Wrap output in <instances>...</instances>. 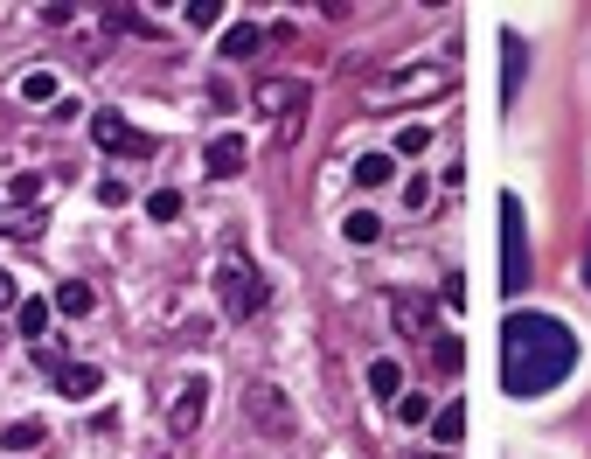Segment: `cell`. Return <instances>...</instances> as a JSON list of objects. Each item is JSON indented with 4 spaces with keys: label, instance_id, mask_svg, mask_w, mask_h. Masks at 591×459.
Instances as JSON below:
<instances>
[{
    "label": "cell",
    "instance_id": "3957f363",
    "mask_svg": "<svg viewBox=\"0 0 591 459\" xmlns=\"http://www.w3.org/2000/svg\"><path fill=\"white\" fill-rule=\"evenodd\" d=\"M209 286H216V300H223L230 320H251V313L265 306V279L251 272V258H244V251H223V258H216V272H209Z\"/></svg>",
    "mask_w": 591,
    "mask_h": 459
},
{
    "label": "cell",
    "instance_id": "5b68a950",
    "mask_svg": "<svg viewBox=\"0 0 591 459\" xmlns=\"http://www.w3.org/2000/svg\"><path fill=\"white\" fill-rule=\"evenodd\" d=\"M91 147L119 153V160H147V153H153V133H133V126H126V112L98 105V112H91Z\"/></svg>",
    "mask_w": 591,
    "mask_h": 459
},
{
    "label": "cell",
    "instance_id": "52a82bcc",
    "mask_svg": "<svg viewBox=\"0 0 591 459\" xmlns=\"http://www.w3.org/2000/svg\"><path fill=\"white\" fill-rule=\"evenodd\" d=\"M56 390H63L70 404H91V397L105 390V369H98V362H56Z\"/></svg>",
    "mask_w": 591,
    "mask_h": 459
},
{
    "label": "cell",
    "instance_id": "6da1fadb",
    "mask_svg": "<svg viewBox=\"0 0 591 459\" xmlns=\"http://www.w3.org/2000/svg\"><path fill=\"white\" fill-rule=\"evenodd\" d=\"M578 362V334L557 320V313H508L501 327V390L508 397H543L571 376Z\"/></svg>",
    "mask_w": 591,
    "mask_h": 459
},
{
    "label": "cell",
    "instance_id": "2e32d148",
    "mask_svg": "<svg viewBox=\"0 0 591 459\" xmlns=\"http://www.w3.org/2000/svg\"><path fill=\"white\" fill-rule=\"evenodd\" d=\"M42 439H49V432H42V418H14V425L0 432V446H7V453H35Z\"/></svg>",
    "mask_w": 591,
    "mask_h": 459
},
{
    "label": "cell",
    "instance_id": "f546056e",
    "mask_svg": "<svg viewBox=\"0 0 591 459\" xmlns=\"http://www.w3.org/2000/svg\"><path fill=\"white\" fill-rule=\"evenodd\" d=\"M585 286H591V244H585Z\"/></svg>",
    "mask_w": 591,
    "mask_h": 459
},
{
    "label": "cell",
    "instance_id": "44dd1931",
    "mask_svg": "<svg viewBox=\"0 0 591 459\" xmlns=\"http://www.w3.org/2000/svg\"><path fill=\"white\" fill-rule=\"evenodd\" d=\"M21 334H28V341L49 334V300H21Z\"/></svg>",
    "mask_w": 591,
    "mask_h": 459
},
{
    "label": "cell",
    "instance_id": "ba28073f",
    "mask_svg": "<svg viewBox=\"0 0 591 459\" xmlns=\"http://www.w3.org/2000/svg\"><path fill=\"white\" fill-rule=\"evenodd\" d=\"M202 411H209V383H181V397H174V411H167V432L188 439V432L202 425Z\"/></svg>",
    "mask_w": 591,
    "mask_h": 459
},
{
    "label": "cell",
    "instance_id": "d4e9b609",
    "mask_svg": "<svg viewBox=\"0 0 591 459\" xmlns=\"http://www.w3.org/2000/svg\"><path fill=\"white\" fill-rule=\"evenodd\" d=\"M397 418H404V425H425V418H432V397H397Z\"/></svg>",
    "mask_w": 591,
    "mask_h": 459
},
{
    "label": "cell",
    "instance_id": "7402d4cb",
    "mask_svg": "<svg viewBox=\"0 0 591 459\" xmlns=\"http://www.w3.org/2000/svg\"><path fill=\"white\" fill-rule=\"evenodd\" d=\"M147 216H153V223H174V216H181V195H174V188H153V195H147Z\"/></svg>",
    "mask_w": 591,
    "mask_h": 459
},
{
    "label": "cell",
    "instance_id": "ac0fdd59",
    "mask_svg": "<svg viewBox=\"0 0 591 459\" xmlns=\"http://www.w3.org/2000/svg\"><path fill=\"white\" fill-rule=\"evenodd\" d=\"M251 418H265L272 432H286V404H279V390H251Z\"/></svg>",
    "mask_w": 591,
    "mask_h": 459
},
{
    "label": "cell",
    "instance_id": "f1b7e54d",
    "mask_svg": "<svg viewBox=\"0 0 591 459\" xmlns=\"http://www.w3.org/2000/svg\"><path fill=\"white\" fill-rule=\"evenodd\" d=\"M21 293H14V279H7V265H0V306H14Z\"/></svg>",
    "mask_w": 591,
    "mask_h": 459
},
{
    "label": "cell",
    "instance_id": "9c48e42d",
    "mask_svg": "<svg viewBox=\"0 0 591 459\" xmlns=\"http://www.w3.org/2000/svg\"><path fill=\"white\" fill-rule=\"evenodd\" d=\"M299 98H306V84H299V77H272V84H258V98H251V105H258V119H279V112H293Z\"/></svg>",
    "mask_w": 591,
    "mask_h": 459
},
{
    "label": "cell",
    "instance_id": "8992f818",
    "mask_svg": "<svg viewBox=\"0 0 591 459\" xmlns=\"http://www.w3.org/2000/svg\"><path fill=\"white\" fill-rule=\"evenodd\" d=\"M244 160H251V140H244V133H216V140H209V153H202V167H209L216 181L244 174Z\"/></svg>",
    "mask_w": 591,
    "mask_h": 459
},
{
    "label": "cell",
    "instance_id": "d6986e66",
    "mask_svg": "<svg viewBox=\"0 0 591 459\" xmlns=\"http://www.w3.org/2000/svg\"><path fill=\"white\" fill-rule=\"evenodd\" d=\"M42 195H49L42 174H14V181H7V202H14V209H28V202H42Z\"/></svg>",
    "mask_w": 591,
    "mask_h": 459
},
{
    "label": "cell",
    "instance_id": "9a60e30c",
    "mask_svg": "<svg viewBox=\"0 0 591 459\" xmlns=\"http://www.w3.org/2000/svg\"><path fill=\"white\" fill-rule=\"evenodd\" d=\"M341 237H348V244H376V237H383V216H376V209H348V216H341Z\"/></svg>",
    "mask_w": 591,
    "mask_h": 459
},
{
    "label": "cell",
    "instance_id": "603a6c76",
    "mask_svg": "<svg viewBox=\"0 0 591 459\" xmlns=\"http://www.w3.org/2000/svg\"><path fill=\"white\" fill-rule=\"evenodd\" d=\"M397 327H404V334H425V327H432V313H425L418 300H397Z\"/></svg>",
    "mask_w": 591,
    "mask_h": 459
},
{
    "label": "cell",
    "instance_id": "8fae6325",
    "mask_svg": "<svg viewBox=\"0 0 591 459\" xmlns=\"http://www.w3.org/2000/svg\"><path fill=\"white\" fill-rule=\"evenodd\" d=\"M91 306H98V286H91V279H63V286H56V313H70V320H84Z\"/></svg>",
    "mask_w": 591,
    "mask_h": 459
},
{
    "label": "cell",
    "instance_id": "277c9868",
    "mask_svg": "<svg viewBox=\"0 0 591 459\" xmlns=\"http://www.w3.org/2000/svg\"><path fill=\"white\" fill-rule=\"evenodd\" d=\"M501 244H508V251H501V293L522 300V293H529V230H522V202H515V195L501 202Z\"/></svg>",
    "mask_w": 591,
    "mask_h": 459
},
{
    "label": "cell",
    "instance_id": "cb8c5ba5",
    "mask_svg": "<svg viewBox=\"0 0 591 459\" xmlns=\"http://www.w3.org/2000/svg\"><path fill=\"white\" fill-rule=\"evenodd\" d=\"M35 21H42V28H70V21H77V7H63V0H49V7H35Z\"/></svg>",
    "mask_w": 591,
    "mask_h": 459
},
{
    "label": "cell",
    "instance_id": "7c38bea8",
    "mask_svg": "<svg viewBox=\"0 0 591 459\" xmlns=\"http://www.w3.org/2000/svg\"><path fill=\"white\" fill-rule=\"evenodd\" d=\"M390 174H397V153H362L355 160V188H390Z\"/></svg>",
    "mask_w": 591,
    "mask_h": 459
},
{
    "label": "cell",
    "instance_id": "4316f807",
    "mask_svg": "<svg viewBox=\"0 0 591 459\" xmlns=\"http://www.w3.org/2000/svg\"><path fill=\"white\" fill-rule=\"evenodd\" d=\"M432 147V133H425V126H404V133H397V153H425Z\"/></svg>",
    "mask_w": 591,
    "mask_h": 459
},
{
    "label": "cell",
    "instance_id": "7a4b0ae2",
    "mask_svg": "<svg viewBox=\"0 0 591 459\" xmlns=\"http://www.w3.org/2000/svg\"><path fill=\"white\" fill-rule=\"evenodd\" d=\"M445 91H452L445 63H404L397 77L369 84V112H390V105H411V98H445Z\"/></svg>",
    "mask_w": 591,
    "mask_h": 459
},
{
    "label": "cell",
    "instance_id": "484cf974",
    "mask_svg": "<svg viewBox=\"0 0 591 459\" xmlns=\"http://www.w3.org/2000/svg\"><path fill=\"white\" fill-rule=\"evenodd\" d=\"M126 195H133V188H126V181H119V174H105V181H98V202H105V209H119V202H126Z\"/></svg>",
    "mask_w": 591,
    "mask_h": 459
},
{
    "label": "cell",
    "instance_id": "4fadbf2b",
    "mask_svg": "<svg viewBox=\"0 0 591 459\" xmlns=\"http://www.w3.org/2000/svg\"><path fill=\"white\" fill-rule=\"evenodd\" d=\"M258 42H265V28H258V21H237V28H223V56H230V63H244Z\"/></svg>",
    "mask_w": 591,
    "mask_h": 459
},
{
    "label": "cell",
    "instance_id": "ffe728a7",
    "mask_svg": "<svg viewBox=\"0 0 591 459\" xmlns=\"http://www.w3.org/2000/svg\"><path fill=\"white\" fill-rule=\"evenodd\" d=\"M369 390H376V397H404V376H397V362H369Z\"/></svg>",
    "mask_w": 591,
    "mask_h": 459
},
{
    "label": "cell",
    "instance_id": "5bb4252c",
    "mask_svg": "<svg viewBox=\"0 0 591 459\" xmlns=\"http://www.w3.org/2000/svg\"><path fill=\"white\" fill-rule=\"evenodd\" d=\"M14 91H21L28 105H56V91H63V84H56V70H21V84H14Z\"/></svg>",
    "mask_w": 591,
    "mask_h": 459
},
{
    "label": "cell",
    "instance_id": "83f0119b",
    "mask_svg": "<svg viewBox=\"0 0 591 459\" xmlns=\"http://www.w3.org/2000/svg\"><path fill=\"white\" fill-rule=\"evenodd\" d=\"M439 369H445V376H459V341H452V334L439 341Z\"/></svg>",
    "mask_w": 591,
    "mask_h": 459
},
{
    "label": "cell",
    "instance_id": "e0dca14e",
    "mask_svg": "<svg viewBox=\"0 0 591 459\" xmlns=\"http://www.w3.org/2000/svg\"><path fill=\"white\" fill-rule=\"evenodd\" d=\"M432 439H439V446H459V439H466V418H459V404L432 411Z\"/></svg>",
    "mask_w": 591,
    "mask_h": 459
},
{
    "label": "cell",
    "instance_id": "30bf717a",
    "mask_svg": "<svg viewBox=\"0 0 591 459\" xmlns=\"http://www.w3.org/2000/svg\"><path fill=\"white\" fill-rule=\"evenodd\" d=\"M501 70H508V77H501V98L515 105V98H522V77H529V42H522V35H501Z\"/></svg>",
    "mask_w": 591,
    "mask_h": 459
}]
</instances>
